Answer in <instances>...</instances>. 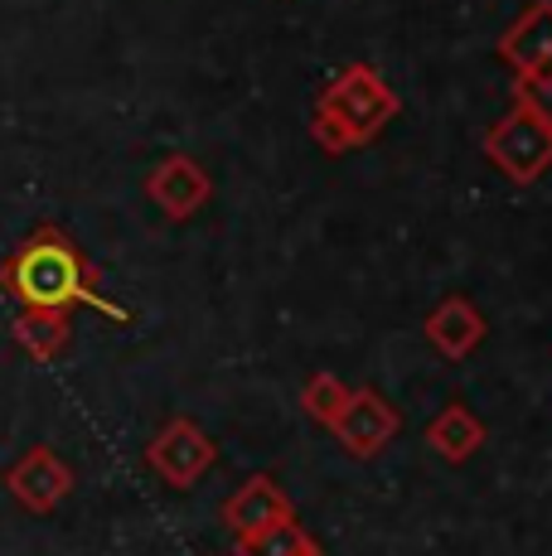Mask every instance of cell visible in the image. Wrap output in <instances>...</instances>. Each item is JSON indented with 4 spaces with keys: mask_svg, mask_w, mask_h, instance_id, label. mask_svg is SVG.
<instances>
[{
    "mask_svg": "<svg viewBox=\"0 0 552 556\" xmlns=\"http://www.w3.org/2000/svg\"><path fill=\"white\" fill-rule=\"evenodd\" d=\"M5 286L29 309H63L83 301V262L59 232H39L5 262Z\"/></svg>",
    "mask_w": 552,
    "mask_h": 556,
    "instance_id": "cell-1",
    "label": "cell"
},
{
    "mask_svg": "<svg viewBox=\"0 0 552 556\" xmlns=\"http://www.w3.org/2000/svg\"><path fill=\"white\" fill-rule=\"evenodd\" d=\"M155 194H161L175 213H185L189 203L199 199V179H195V169H189V165H170V169H161V175H155Z\"/></svg>",
    "mask_w": 552,
    "mask_h": 556,
    "instance_id": "cell-5",
    "label": "cell"
},
{
    "mask_svg": "<svg viewBox=\"0 0 552 556\" xmlns=\"http://www.w3.org/2000/svg\"><path fill=\"white\" fill-rule=\"evenodd\" d=\"M528 102H534V112L543 116V122H552V68L528 88Z\"/></svg>",
    "mask_w": 552,
    "mask_h": 556,
    "instance_id": "cell-6",
    "label": "cell"
},
{
    "mask_svg": "<svg viewBox=\"0 0 552 556\" xmlns=\"http://www.w3.org/2000/svg\"><path fill=\"white\" fill-rule=\"evenodd\" d=\"M330 106H335V116H344L349 131H354V136L374 131V126L388 116V98L374 88V78H364V68H359L354 78L344 83V88H335Z\"/></svg>",
    "mask_w": 552,
    "mask_h": 556,
    "instance_id": "cell-4",
    "label": "cell"
},
{
    "mask_svg": "<svg viewBox=\"0 0 552 556\" xmlns=\"http://www.w3.org/2000/svg\"><path fill=\"white\" fill-rule=\"evenodd\" d=\"M490 151L499 165L514 169V175H538L552 155V131L543 122H534V116H514V122H504L494 131Z\"/></svg>",
    "mask_w": 552,
    "mask_h": 556,
    "instance_id": "cell-2",
    "label": "cell"
},
{
    "mask_svg": "<svg viewBox=\"0 0 552 556\" xmlns=\"http://www.w3.org/2000/svg\"><path fill=\"white\" fill-rule=\"evenodd\" d=\"M504 53H509V59H514L524 73L548 68V63H552V5H548V0H538V5L528 10V15L518 20L514 29H509Z\"/></svg>",
    "mask_w": 552,
    "mask_h": 556,
    "instance_id": "cell-3",
    "label": "cell"
}]
</instances>
